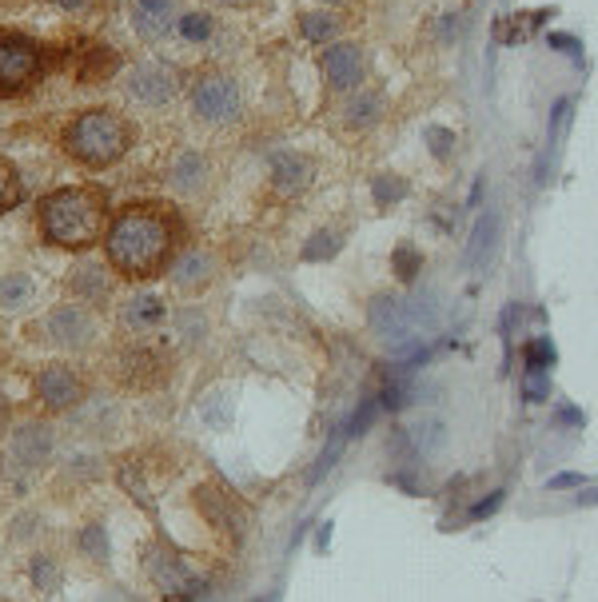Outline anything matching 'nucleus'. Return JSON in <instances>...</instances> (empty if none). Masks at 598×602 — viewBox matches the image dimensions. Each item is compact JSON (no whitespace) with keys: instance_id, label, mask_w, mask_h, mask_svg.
Returning a JSON list of instances; mask_svg holds the SVG:
<instances>
[{"instance_id":"ea45409f","label":"nucleus","mask_w":598,"mask_h":602,"mask_svg":"<svg viewBox=\"0 0 598 602\" xmlns=\"http://www.w3.org/2000/svg\"><path fill=\"white\" fill-rule=\"evenodd\" d=\"M575 483H583L579 475H559V479H551V487L559 491V487H575Z\"/></svg>"},{"instance_id":"473e14b6","label":"nucleus","mask_w":598,"mask_h":602,"mask_svg":"<svg viewBox=\"0 0 598 602\" xmlns=\"http://www.w3.org/2000/svg\"><path fill=\"white\" fill-rule=\"evenodd\" d=\"M555 363V347H551V339H535V343H527V371H547Z\"/></svg>"},{"instance_id":"9d476101","label":"nucleus","mask_w":598,"mask_h":602,"mask_svg":"<svg viewBox=\"0 0 598 602\" xmlns=\"http://www.w3.org/2000/svg\"><path fill=\"white\" fill-rule=\"evenodd\" d=\"M220 272H224V260L208 244H188L168 264V280H172V288L180 296H204L220 280Z\"/></svg>"},{"instance_id":"c9c22d12","label":"nucleus","mask_w":598,"mask_h":602,"mask_svg":"<svg viewBox=\"0 0 598 602\" xmlns=\"http://www.w3.org/2000/svg\"><path fill=\"white\" fill-rule=\"evenodd\" d=\"M40 527H44V519H40V515H32V511H28V515H20V519H16V531H12V543H28Z\"/></svg>"},{"instance_id":"7ed1b4c3","label":"nucleus","mask_w":598,"mask_h":602,"mask_svg":"<svg viewBox=\"0 0 598 602\" xmlns=\"http://www.w3.org/2000/svg\"><path fill=\"white\" fill-rule=\"evenodd\" d=\"M132 144H136V124L120 108H108V104L76 112L60 132V152L72 164L92 168V172L116 168L132 152Z\"/></svg>"},{"instance_id":"39448f33","label":"nucleus","mask_w":598,"mask_h":602,"mask_svg":"<svg viewBox=\"0 0 598 602\" xmlns=\"http://www.w3.org/2000/svg\"><path fill=\"white\" fill-rule=\"evenodd\" d=\"M188 104H192V116L208 128H232L244 120V84L232 76V72H220V68H208L192 80L188 88Z\"/></svg>"},{"instance_id":"9b49d317","label":"nucleus","mask_w":598,"mask_h":602,"mask_svg":"<svg viewBox=\"0 0 598 602\" xmlns=\"http://www.w3.org/2000/svg\"><path fill=\"white\" fill-rule=\"evenodd\" d=\"M164 180H168L172 196H180V200H188V204H200V200H208L212 188H216V164H212V156L200 152V148H180V152L172 156Z\"/></svg>"},{"instance_id":"f03ea898","label":"nucleus","mask_w":598,"mask_h":602,"mask_svg":"<svg viewBox=\"0 0 598 602\" xmlns=\"http://www.w3.org/2000/svg\"><path fill=\"white\" fill-rule=\"evenodd\" d=\"M36 228L48 248L92 252L108 228V192L100 184H68L36 204Z\"/></svg>"},{"instance_id":"58836bf2","label":"nucleus","mask_w":598,"mask_h":602,"mask_svg":"<svg viewBox=\"0 0 598 602\" xmlns=\"http://www.w3.org/2000/svg\"><path fill=\"white\" fill-rule=\"evenodd\" d=\"M208 4H220V8H252L260 0H208Z\"/></svg>"},{"instance_id":"412c9836","label":"nucleus","mask_w":598,"mask_h":602,"mask_svg":"<svg viewBox=\"0 0 598 602\" xmlns=\"http://www.w3.org/2000/svg\"><path fill=\"white\" fill-rule=\"evenodd\" d=\"M196 503L204 507V515H208V523H212V527L244 535L248 515L240 511V503H236L232 495H224V491H216V487H204V491H196Z\"/></svg>"},{"instance_id":"bb28decb","label":"nucleus","mask_w":598,"mask_h":602,"mask_svg":"<svg viewBox=\"0 0 598 602\" xmlns=\"http://www.w3.org/2000/svg\"><path fill=\"white\" fill-rule=\"evenodd\" d=\"M407 192H411V184L399 172H375L371 176V200H375V208H395L399 200H407Z\"/></svg>"},{"instance_id":"6ab92c4d","label":"nucleus","mask_w":598,"mask_h":602,"mask_svg":"<svg viewBox=\"0 0 598 602\" xmlns=\"http://www.w3.org/2000/svg\"><path fill=\"white\" fill-rule=\"evenodd\" d=\"M164 319H168V303H164V296H156V292H136V296H128V300L120 303V327L128 335H148Z\"/></svg>"},{"instance_id":"dca6fc26","label":"nucleus","mask_w":598,"mask_h":602,"mask_svg":"<svg viewBox=\"0 0 598 602\" xmlns=\"http://www.w3.org/2000/svg\"><path fill=\"white\" fill-rule=\"evenodd\" d=\"M315 180V160L307 152H280L272 156V168H268V184L276 196L292 200V196H303Z\"/></svg>"},{"instance_id":"a19ab883","label":"nucleus","mask_w":598,"mask_h":602,"mask_svg":"<svg viewBox=\"0 0 598 602\" xmlns=\"http://www.w3.org/2000/svg\"><path fill=\"white\" fill-rule=\"evenodd\" d=\"M8 419V395H4V387H0V423Z\"/></svg>"},{"instance_id":"423d86ee","label":"nucleus","mask_w":598,"mask_h":602,"mask_svg":"<svg viewBox=\"0 0 598 602\" xmlns=\"http://www.w3.org/2000/svg\"><path fill=\"white\" fill-rule=\"evenodd\" d=\"M44 76V48L20 28H0V100L24 96Z\"/></svg>"},{"instance_id":"e433bc0d","label":"nucleus","mask_w":598,"mask_h":602,"mask_svg":"<svg viewBox=\"0 0 598 602\" xmlns=\"http://www.w3.org/2000/svg\"><path fill=\"white\" fill-rule=\"evenodd\" d=\"M419 264H423V260H419V256H415L411 248H399V252H395V268H399V280H415Z\"/></svg>"},{"instance_id":"6e6552de","label":"nucleus","mask_w":598,"mask_h":602,"mask_svg":"<svg viewBox=\"0 0 598 602\" xmlns=\"http://www.w3.org/2000/svg\"><path fill=\"white\" fill-rule=\"evenodd\" d=\"M120 84H124V96L140 108H168L184 92L180 68L168 64V60H140L136 68L124 72Z\"/></svg>"},{"instance_id":"4c0bfd02","label":"nucleus","mask_w":598,"mask_h":602,"mask_svg":"<svg viewBox=\"0 0 598 602\" xmlns=\"http://www.w3.org/2000/svg\"><path fill=\"white\" fill-rule=\"evenodd\" d=\"M48 4H52V8H60V12H72V16H76V12H92L100 0H48Z\"/></svg>"},{"instance_id":"393cba45","label":"nucleus","mask_w":598,"mask_h":602,"mask_svg":"<svg viewBox=\"0 0 598 602\" xmlns=\"http://www.w3.org/2000/svg\"><path fill=\"white\" fill-rule=\"evenodd\" d=\"M36 300V280L20 268H4L0 272V311H24Z\"/></svg>"},{"instance_id":"20e7f679","label":"nucleus","mask_w":598,"mask_h":602,"mask_svg":"<svg viewBox=\"0 0 598 602\" xmlns=\"http://www.w3.org/2000/svg\"><path fill=\"white\" fill-rule=\"evenodd\" d=\"M28 339H32V343H48V347H56V351L80 355V351H92V347H96V339H100V319H96L92 307L64 300V303H56V307H48L36 323H28Z\"/></svg>"},{"instance_id":"7c9ffc66","label":"nucleus","mask_w":598,"mask_h":602,"mask_svg":"<svg viewBox=\"0 0 598 602\" xmlns=\"http://www.w3.org/2000/svg\"><path fill=\"white\" fill-rule=\"evenodd\" d=\"M343 228H319V232H311V240L303 244V260H311V264H319V260H331L339 248H343Z\"/></svg>"},{"instance_id":"79ce46f5","label":"nucleus","mask_w":598,"mask_h":602,"mask_svg":"<svg viewBox=\"0 0 598 602\" xmlns=\"http://www.w3.org/2000/svg\"><path fill=\"white\" fill-rule=\"evenodd\" d=\"M319 4H327V8H347V4H355V0H319Z\"/></svg>"},{"instance_id":"aec40b11","label":"nucleus","mask_w":598,"mask_h":602,"mask_svg":"<svg viewBox=\"0 0 598 602\" xmlns=\"http://www.w3.org/2000/svg\"><path fill=\"white\" fill-rule=\"evenodd\" d=\"M120 72H124V56H120L112 44H88L84 56H80V64H76V76H80L84 88L108 84V80L120 76Z\"/></svg>"},{"instance_id":"b1692460","label":"nucleus","mask_w":598,"mask_h":602,"mask_svg":"<svg viewBox=\"0 0 598 602\" xmlns=\"http://www.w3.org/2000/svg\"><path fill=\"white\" fill-rule=\"evenodd\" d=\"M216 32H220V24H216V16L208 8H184L176 16V32L172 36H180L192 48H208L216 40Z\"/></svg>"},{"instance_id":"f8f14e48","label":"nucleus","mask_w":598,"mask_h":602,"mask_svg":"<svg viewBox=\"0 0 598 602\" xmlns=\"http://www.w3.org/2000/svg\"><path fill=\"white\" fill-rule=\"evenodd\" d=\"M144 571H148V579H152L164 595H188V599L204 595V579H200L176 551H168V547H148V551H144Z\"/></svg>"},{"instance_id":"ddd939ff","label":"nucleus","mask_w":598,"mask_h":602,"mask_svg":"<svg viewBox=\"0 0 598 602\" xmlns=\"http://www.w3.org/2000/svg\"><path fill=\"white\" fill-rule=\"evenodd\" d=\"M32 391L44 403V411H72L84 399V379L68 363H48V367L36 371Z\"/></svg>"},{"instance_id":"f704fd0d","label":"nucleus","mask_w":598,"mask_h":602,"mask_svg":"<svg viewBox=\"0 0 598 602\" xmlns=\"http://www.w3.org/2000/svg\"><path fill=\"white\" fill-rule=\"evenodd\" d=\"M523 391H527V403H543V399H551V375H547V371H527Z\"/></svg>"},{"instance_id":"a211bd4d","label":"nucleus","mask_w":598,"mask_h":602,"mask_svg":"<svg viewBox=\"0 0 598 602\" xmlns=\"http://www.w3.org/2000/svg\"><path fill=\"white\" fill-rule=\"evenodd\" d=\"M383 116H387V96L379 88H367V84L347 92V104L339 108V120L347 132H371Z\"/></svg>"},{"instance_id":"f3484780","label":"nucleus","mask_w":598,"mask_h":602,"mask_svg":"<svg viewBox=\"0 0 598 602\" xmlns=\"http://www.w3.org/2000/svg\"><path fill=\"white\" fill-rule=\"evenodd\" d=\"M367 323H371V331H375L379 339H387V343H403V339H411V331H415L411 303L399 300V296H375L371 307H367Z\"/></svg>"},{"instance_id":"72a5a7b5","label":"nucleus","mask_w":598,"mask_h":602,"mask_svg":"<svg viewBox=\"0 0 598 602\" xmlns=\"http://www.w3.org/2000/svg\"><path fill=\"white\" fill-rule=\"evenodd\" d=\"M423 136L431 140V156H435V160H447V156L455 152V132H447V128H439V124H431Z\"/></svg>"},{"instance_id":"0eeeda50","label":"nucleus","mask_w":598,"mask_h":602,"mask_svg":"<svg viewBox=\"0 0 598 602\" xmlns=\"http://www.w3.org/2000/svg\"><path fill=\"white\" fill-rule=\"evenodd\" d=\"M52 447H56V435H52L48 423H36V419H32V423L16 427L12 439H8V451L0 455L4 479L24 491V487L32 483V475L52 459Z\"/></svg>"},{"instance_id":"4468645a","label":"nucleus","mask_w":598,"mask_h":602,"mask_svg":"<svg viewBox=\"0 0 598 602\" xmlns=\"http://www.w3.org/2000/svg\"><path fill=\"white\" fill-rule=\"evenodd\" d=\"M112 288H116L112 268H104V264H96V260H84V264H76V268L64 276L68 300L84 303V307H92V311L112 300Z\"/></svg>"},{"instance_id":"4be33fe9","label":"nucleus","mask_w":598,"mask_h":602,"mask_svg":"<svg viewBox=\"0 0 598 602\" xmlns=\"http://www.w3.org/2000/svg\"><path fill=\"white\" fill-rule=\"evenodd\" d=\"M343 28H347V20L335 12V8H307V12H299V32H303V40L307 44H335V40H343Z\"/></svg>"},{"instance_id":"5701e85b","label":"nucleus","mask_w":598,"mask_h":602,"mask_svg":"<svg viewBox=\"0 0 598 602\" xmlns=\"http://www.w3.org/2000/svg\"><path fill=\"white\" fill-rule=\"evenodd\" d=\"M120 367H124V375H128L132 387H152V383L164 379L168 355L156 351V347H136V351H128V355L120 359Z\"/></svg>"},{"instance_id":"2f4dec72","label":"nucleus","mask_w":598,"mask_h":602,"mask_svg":"<svg viewBox=\"0 0 598 602\" xmlns=\"http://www.w3.org/2000/svg\"><path fill=\"white\" fill-rule=\"evenodd\" d=\"M495 236H499V216L491 212V216H483V220L475 224V236H471V252H467V260H471V264H479V260L495 248Z\"/></svg>"},{"instance_id":"c756f323","label":"nucleus","mask_w":598,"mask_h":602,"mask_svg":"<svg viewBox=\"0 0 598 602\" xmlns=\"http://www.w3.org/2000/svg\"><path fill=\"white\" fill-rule=\"evenodd\" d=\"M20 200H24V176L8 156H0V216L20 208Z\"/></svg>"},{"instance_id":"2eb2a0df","label":"nucleus","mask_w":598,"mask_h":602,"mask_svg":"<svg viewBox=\"0 0 598 602\" xmlns=\"http://www.w3.org/2000/svg\"><path fill=\"white\" fill-rule=\"evenodd\" d=\"M184 12L180 0H132V28L140 40L160 44L176 32V16Z\"/></svg>"},{"instance_id":"cd10ccee","label":"nucleus","mask_w":598,"mask_h":602,"mask_svg":"<svg viewBox=\"0 0 598 602\" xmlns=\"http://www.w3.org/2000/svg\"><path fill=\"white\" fill-rule=\"evenodd\" d=\"M172 331L184 339V343H192V347H200L204 339H208V315L196 307V303H188V307H180V311H172Z\"/></svg>"},{"instance_id":"a878e982","label":"nucleus","mask_w":598,"mask_h":602,"mask_svg":"<svg viewBox=\"0 0 598 602\" xmlns=\"http://www.w3.org/2000/svg\"><path fill=\"white\" fill-rule=\"evenodd\" d=\"M76 551L88 559V563H108L112 555V543H108V527L96 519V523H84L76 531Z\"/></svg>"},{"instance_id":"c85d7f7f","label":"nucleus","mask_w":598,"mask_h":602,"mask_svg":"<svg viewBox=\"0 0 598 602\" xmlns=\"http://www.w3.org/2000/svg\"><path fill=\"white\" fill-rule=\"evenodd\" d=\"M28 579H32V587L44 591V595H56L60 583H64L60 563H56L52 555H32V559H28Z\"/></svg>"},{"instance_id":"f257e3e1","label":"nucleus","mask_w":598,"mask_h":602,"mask_svg":"<svg viewBox=\"0 0 598 602\" xmlns=\"http://www.w3.org/2000/svg\"><path fill=\"white\" fill-rule=\"evenodd\" d=\"M184 224L180 216L160 200H136L124 204L116 216H108L104 228V260L112 276L120 280H156L168 272L172 256L180 252Z\"/></svg>"},{"instance_id":"1a4fd4ad","label":"nucleus","mask_w":598,"mask_h":602,"mask_svg":"<svg viewBox=\"0 0 598 602\" xmlns=\"http://www.w3.org/2000/svg\"><path fill=\"white\" fill-rule=\"evenodd\" d=\"M319 72H323V88L331 96H347V92L363 88V80H367V44L363 40L327 44L323 56H319Z\"/></svg>"}]
</instances>
